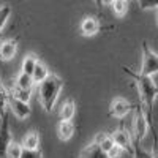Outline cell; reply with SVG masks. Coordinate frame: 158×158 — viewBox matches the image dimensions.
Here are the masks:
<instances>
[{
    "label": "cell",
    "mask_w": 158,
    "mask_h": 158,
    "mask_svg": "<svg viewBox=\"0 0 158 158\" xmlns=\"http://www.w3.org/2000/svg\"><path fill=\"white\" fill-rule=\"evenodd\" d=\"M74 133V125L71 120H60L59 127H57V135L62 141H68Z\"/></svg>",
    "instance_id": "cell-12"
},
{
    "label": "cell",
    "mask_w": 158,
    "mask_h": 158,
    "mask_svg": "<svg viewBox=\"0 0 158 158\" xmlns=\"http://www.w3.org/2000/svg\"><path fill=\"white\" fill-rule=\"evenodd\" d=\"M98 30H100V24H98V21L95 18L87 16V18L82 19V22H81V32H82L84 36H94Z\"/></svg>",
    "instance_id": "cell-11"
},
{
    "label": "cell",
    "mask_w": 158,
    "mask_h": 158,
    "mask_svg": "<svg viewBox=\"0 0 158 158\" xmlns=\"http://www.w3.org/2000/svg\"><path fill=\"white\" fill-rule=\"evenodd\" d=\"M79 158H109V155L106 152H103L97 142H92L81 150Z\"/></svg>",
    "instance_id": "cell-10"
},
{
    "label": "cell",
    "mask_w": 158,
    "mask_h": 158,
    "mask_svg": "<svg viewBox=\"0 0 158 158\" xmlns=\"http://www.w3.org/2000/svg\"><path fill=\"white\" fill-rule=\"evenodd\" d=\"M22 152H24L22 144L11 141V144H10L8 149H6V158H21L22 156Z\"/></svg>",
    "instance_id": "cell-20"
},
{
    "label": "cell",
    "mask_w": 158,
    "mask_h": 158,
    "mask_svg": "<svg viewBox=\"0 0 158 158\" xmlns=\"http://www.w3.org/2000/svg\"><path fill=\"white\" fill-rule=\"evenodd\" d=\"M156 22H158V16H156Z\"/></svg>",
    "instance_id": "cell-30"
},
{
    "label": "cell",
    "mask_w": 158,
    "mask_h": 158,
    "mask_svg": "<svg viewBox=\"0 0 158 158\" xmlns=\"http://www.w3.org/2000/svg\"><path fill=\"white\" fill-rule=\"evenodd\" d=\"M11 131H10V122H8V111L2 117L0 122V158H6V149L11 144Z\"/></svg>",
    "instance_id": "cell-5"
},
{
    "label": "cell",
    "mask_w": 158,
    "mask_h": 158,
    "mask_svg": "<svg viewBox=\"0 0 158 158\" xmlns=\"http://www.w3.org/2000/svg\"><path fill=\"white\" fill-rule=\"evenodd\" d=\"M152 153H153V158H158V138H156V135H153V147H152Z\"/></svg>",
    "instance_id": "cell-28"
},
{
    "label": "cell",
    "mask_w": 158,
    "mask_h": 158,
    "mask_svg": "<svg viewBox=\"0 0 158 158\" xmlns=\"http://www.w3.org/2000/svg\"><path fill=\"white\" fill-rule=\"evenodd\" d=\"M111 136H112V139H114V142H115V146H118V147H120L122 150H125V152L133 153V141H135V139H131L130 133H128L125 128L115 130Z\"/></svg>",
    "instance_id": "cell-7"
},
{
    "label": "cell",
    "mask_w": 158,
    "mask_h": 158,
    "mask_svg": "<svg viewBox=\"0 0 158 158\" xmlns=\"http://www.w3.org/2000/svg\"><path fill=\"white\" fill-rule=\"evenodd\" d=\"M76 114V104L73 100H68L60 108V120H71Z\"/></svg>",
    "instance_id": "cell-16"
},
{
    "label": "cell",
    "mask_w": 158,
    "mask_h": 158,
    "mask_svg": "<svg viewBox=\"0 0 158 158\" xmlns=\"http://www.w3.org/2000/svg\"><path fill=\"white\" fill-rule=\"evenodd\" d=\"M133 158H153V153L146 150V149H142L139 146V141L135 139L133 141Z\"/></svg>",
    "instance_id": "cell-21"
},
{
    "label": "cell",
    "mask_w": 158,
    "mask_h": 158,
    "mask_svg": "<svg viewBox=\"0 0 158 158\" xmlns=\"http://www.w3.org/2000/svg\"><path fill=\"white\" fill-rule=\"evenodd\" d=\"M8 109L15 114L18 118H25V117H29L32 109L29 106V103H25V101H21L15 97H11L8 94Z\"/></svg>",
    "instance_id": "cell-6"
},
{
    "label": "cell",
    "mask_w": 158,
    "mask_h": 158,
    "mask_svg": "<svg viewBox=\"0 0 158 158\" xmlns=\"http://www.w3.org/2000/svg\"><path fill=\"white\" fill-rule=\"evenodd\" d=\"M48 77H49V70L46 68V65H44L43 62L38 60L36 67H35V70H33V74H32L33 82H35V84H41L44 79H48Z\"/></svg>",
    "instance_id": "cell-14"
},
{
    "label": "cell",
    "mask_w": 158,
    "mask_h": 158,
    "mask_svg": "<svg viewBox=\"0 0 158 158\" xmlns=\"http://www.w3.org/2000/svg\"><path fill=\"white\" fill-rule=\"evenodd\" d=\"M10 95L11 97H15L21 101H25V103H29L30 98H32V90H24V89H19V87H13L11 92H10Z\"/></svg>",
    "instance_id": "cell-19"
},
{
    "label": "cell",
    "mask_w": 158,
    "mask_h": 158,
    "mask_svg": "<svg viewBox=\"0 0 158 158\" xmlns=\"http://www.w3.org/2000/svg\"><path fill=\"white\" fill-rule=\"evenodd\" d=\"M95 142L100 146V149H101L103 152H106V153H109V152L114 149V146H115V142H114L112 136H109V135H106V133L98 135L97 139H95Z\"/></svg>",
    "instance_id": "cell-15"
},
{
    "label": "cell",
    "mask_w": 158,
    "mask_h": 158,
    "mask_svg": "<svg viewBox=\"0 0 158 158\" xmlns=\"http://www.w3.org/2000/svg\"><path fill=\"white\" fill-rule=\"evenodd\" d=\"M0 44H2V41H0Z\"/></svg>",
    "instance_id": "cell-31"
},
{
    "label": "cell",
    "mask_w": 158,
    "mask_h": 158,
    "mask_svg": "<svg viewBox=\"0 0 158 158\" xmlns=\"http://www.w3.org/2000/svg\"><path fill=\"white\" fill-rule=\"evenodd\" d=\"M133 131H135V139H138V141H142L149 131V117L144 114L142 108H136V111H135Z\"/></svg>",
    "instance_id": "cell-4"
},
{
    "label": "cell",
    "mask_w": 158,
    "mask_h": 158,
    "mask_svg": "<svg viewBox=\"0 0 158 158\" xmlns=\"http://www.w3.org/2000/svg\"><path fill=\"white\" fill-rule=\"evenodd\" d=\"M6 108H8V94L5 92L3 85L0 84V118L6 114Z\"/></svg>",
    "instance_id": "cell-23"
},
{
    "label": "cell",
    "mask_w": 158,
    "mask_h": 158,
    "mask_svg": "<svg viewBox=\"0 0 158 158\" xmlns=\"http://www.w3.org/2000/svg\"><path fill=\"white\" fill-rule=\"evenodd\" d=\"M22 147L24 149H32V150H35V149H40V135H38V131H30V133H27L24 136V139H22Z\"/></svg>",
    "instance_id": "cell-13"
},
{
    "label": "cell",
    "mask_w": 158,
    "mask_h": 158,
    "mask_svg": "<svg viewBox=\"0 0 158 158\" xmlns=\"http://www.w3.org/2000/svg\"><path fill=\"white\" fill-rule=\"evenodd\" d=\"M141 73L146 76H152L158 73V56L149 48V44L142 43V68Z\"/></svg>",
    "instance_id": "cell-3"
},
{
    "label": "cell",
    "mask_w": 158,
    "mask_h": 158,
    "mask_svg": "<svg viewBox=\"0 0 158 158\" xmlns=\"http://www.w3.org/2000/svg\"><path fill=\"white\" fill-rule=\"evenodd\" d=\"M21 158H43V152L40 150V149H35V150H32V149H24Z\"/></svg>",
    "instance_id": "cell-25"
},
{
    "label": "cell",
    "mask_w": 158,
    "mask_h": 158,
    "mask_svg": "<svg viewBox=\"0 0 158 158\" xmlns=\"http://www.w3.org/2000/svg\"><path fill=\"white\" fill-rule=\"evenodd\" d=\"M122 152H125V150H122L118 146H114V149L108 153L109 155V158H120V155H122Z\"/></svg>",
    "instance_id": "cell-27"
},
{
    "label": "cell",
    "mask_w": 158,
    "mask_h": 158,
    "mask_svg": "<svg viewBox=\"0 0 158 158\" xmlns=\"http://www.w3.org/2000/svg\"><path fill=\"white\" fill-rule=\"evenodd\" d=\"M33 85H35V82H33V79H32L30 74L22 73V71L18 74V77H16V87L24 89V90H32Z\"/></svg>",
    "instance_id": "cell-18"
},
{
    "label": "cell",
    "mask_w": 158,
    "mask_h": 158,
    "mask_svg": "<svg viewBox=\"0 0 158 158\" xmlns=\"http://www.w3.org/2000/svg\"><path fill=\"white\" fill-rule=\"evenodd\" d=\"M138 3L142 10H153L158 8V0H138Z\"/></svg>",
    "instance_id": "cell-26"
},
{
    "label": "cell",
    "mask_w": 158,
    "mask_h": 158,
    "mask_svg": "<svg viewBox=\"0 0 158 158\" xmlns=\"http://www.w3.org/2000/svg\"><path fill=\"white\" fill-rule=\"evenodd\" d=\"M62 87H63V81L57 74H49L48 79H44L41 84H38V89H36L38 98H40L41 106L44 108V111L49 112L56 106Z\"/></svg>",
    "instance_id": "cell-1"
},
{
    "label": "cell",
    "mask_w": 158,
    "mask_h": 158,
    "mask_svg": "<svg viewBox=\"0 0 158 158\" xmlns=\"http://www.w3.org/2000/svg\"><path fill=\"white\" fill-rule=\"evenodd\" d=\"M131 103L130 101H127V100H123V98H115V100H112V103H111V108H109V114L112 115V117H125L130 111H131Z\"/></svg>",
    "instance_id": "cell-8"
},
{
    "label": "cell",
    "mask_w": 158,
    "mask_h": 158,
    "mask_svg": "<svg viewBox=\"0 0 158 158\" xmlns=\"http://www.w3.org/2000/svg\"><path fill=\"white\" fill-rule=\"evenodd\" d=\"M18 51V41L16 40H5L0 44V59L2 60H11L16 56Z\"/></svg>",
    "instance_id": "cell-9"
},
{
    "label": "cell",
    "mask_w": 158,
    "mask_h": 158,
    "mask_svg": "<svg viewBox=\"0 0 158 158\" xmlns=\"http://www.w3.org/2000/svg\"><path fill=\"white\" fill-rule=\"evenodd\" d=\"M10 16H11V8H10V5H2V6H0V30L5 27V24H6V21L10 19Z\"/></svg>",
    "instance_id": "cell-24"
},
{
    "label": "cell",
    "mask_w": 158,
    "mask_h": 158,
    "mask_svg": "<svg viewBox=\"0 0 158 158\" xmlns=\"http://www.w3.org/2000/svg\"><path fill=\"white\" fill-rule=\"evenodd\" d=\"M111 6H112V11L117 16H123L128 11V0H114L111 3Z\"/></svg>",
    "instance_id": "cell-22"
},
{
    "label": "cell",
    "mask_w": 158,
    "mask_h": 158,
    "mask_svg": "<svg viewBox=\"0 0 158 158\" xmlns=\"http://www.w3.org/2000/svg\"><path fill=\"white\" fill-rule=\"evenodd\" d=\"M123 71L135 81V84L138 87V92H139V95H141V101L144 103L146 109L150 111L152 106H153V103H155V98L158 95V87L152 81V76H146V74H142V73H133L127 67L123 68Z\"/></svg>",
    "instance_id": "cell-2"
},
{
    "label": "cell",
    "mask_w": 158,
    "mask_h": 158,
    "mask_svg": "<svg viewBox=\"0 0 158 158\" xmlns=\"http://www.w3.org/2000/svg\"><path fill=\"white\" fill-rule=\"evenodd\" d=\"M98 2H103V3H112L114 0H98Z\"/></svg>",
    "instance_id": "cell-29"
},
{
    "label": "cell",
    "mask_w": 158,
    "mask_h": 158,
    "mask_svg": "<svg viewBox=\"0 0 158 158\" xmlns=\"http://www.w3.org/2000/svg\"><path fill=\"white\" fill-rule=\"evenodd\" d=\"M36 63H38V57L35 54H27L24 57L22 60V67H21V71L22 73H27V74H33V70L36 67Z\"/></svg>",
    "instance_id": "cell-17"
}]
</instances>
